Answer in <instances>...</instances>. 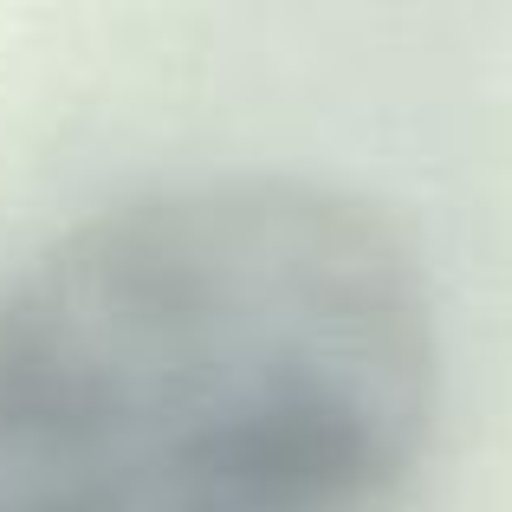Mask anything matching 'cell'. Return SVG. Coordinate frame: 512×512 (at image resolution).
<instances>
[{
	"mask_svg": "<svg viewBox=\"0 0 512 512\" xmlns=\"http://www.w3.org/2000/svg\"><path fill=\"white\" fill-rule=\"evenodd\" d=\"M441 389L435 279L376 201L156 182L0 279V512H402Z\"/></svg>",
	"mask_w": 512,
	"mask_h": 512,
	"instance_id": "6da1fadb",
	"label": "cell"
}]
</instances>
